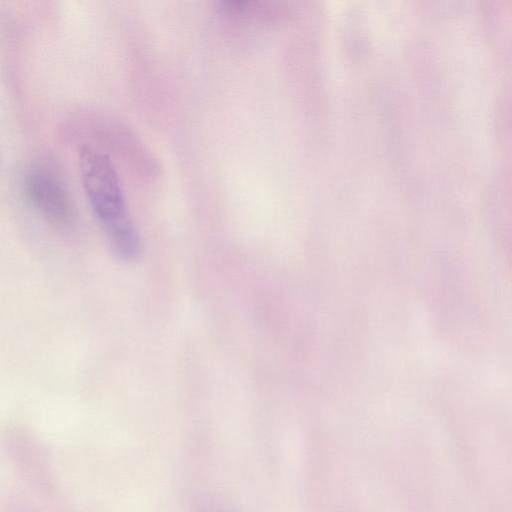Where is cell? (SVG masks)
Wrapping results in <instances>:
<instances>
[{"instance_id":"1","label":"cell","mask_w":512,"mask_h":512,"mask_svg":"<svg viewBox=\"0 0 512 512\" xmlns=\"http://www.w3.org/2000/svg\"><path fill=\"white\" fill-rule=\"evenodd\" d=\"M79 169L87 199L110 250L122 261H134L140 253L139 234L112 160L104 152L83 145L79 150Z\"/></svg>"},{"instance_id":"2","label":"cell","mask_w":512,"mask_h":512,"mask_svg":"<svg viewBox=\"0 0 512 512\" xmlns=\"http://www.w3.org/2000/svg\"><path fill=\"white\" fill-rule=\"evenodd\" d=\"M23 190L32 206L51 223L61 227L73 223L72 198L55 171L41 165L31 167L24 175Z\"/></svg>"}]
</instances>
